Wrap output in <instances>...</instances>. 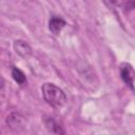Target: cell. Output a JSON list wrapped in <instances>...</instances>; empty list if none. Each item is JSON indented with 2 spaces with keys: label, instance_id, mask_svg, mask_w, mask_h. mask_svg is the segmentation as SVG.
Instances as JSON below:
<instances>
[{
  "label": "cell",
  "instance_id": "9",
  "mask_svg": "<svg viewBox=\"0 0 135 135\" xmlns=\"http://www.w3.org/2000/svg\"><path fill=\"white\" fill-rule=\"evenodd\" d=\"M128 6L131 7V8H135V0H129Z\"/></svg>",
  "mask_w": 135,
  "mask_h": 135
},
{
  "label": "cell",
  "instance_id": "2",
  "mask_svg": "<svg viewBox=\"0 0 135 135\" xmlns=\"http://www.w3.org/2000/svg\"><path fill=\"white\" fill-rule=\"evenodd\" d=\"M119 71H120V76H121L122 81L128 86L133 89V84L135 81V70L133 69V66L130 63L124 62V63L120 64Z\"/></svg>",
  "mask_w": 135,
  "mask_h": 135
},
{
  "label": "cell",
  "instance_id": "5",
  "mask_svg": "<svg viewBox=\"0 0 135 135\" xmlns=\"http://www.w3.org/2000/svg\"><path fill=\"white\" fill-rule=\"evenodd\" d=\"M43 121H44L46 130L50 133H53V134H64L65 133L63 126L56 118H54L52 116H47L43 119Z\"/></svg>",
  "mask_w": 135,
  "mask_h": 135
},
{
  "label": "cell",
  "instance_id": "8",
  "mask_svg": "<svg viewBox=\"0 0 135 135\" xmlns=\"http://www.w3.org/2000/svg\"><path fill=\"white\" fill-rule=\"evenodd\" d=\"M102 2H103V4H104L108 8H110V9H114V8L118 5L119 0H102Z\"/></svg>",
  "mask_w": 135,
  "mask_h": 135
},
{
  "label": "cell",
  "instance_id": "4",
  "mask_svg": "<svg viewBox=\"0 0 135 135\" xmlns=\"http://www.w3.org/2000/svg\"><path fill=\"white\" fill-rule=\"evenodd\" d=\"M13 47L16 54H18L23 59H27L32 55V47L24 40H15L13 43Z\"/></svg>",
  "mask_w": 135,
  "mask_h": 135
},
{
  "label": "cell",
  "instance_id": "3",
  "mask_svg": "<svg viewBox=\"0 0 135 135\" xmlns=\"http://www.w3.org/2000/svg\"><path fill=\"white\" fill-rule=\"evenodd\" d=\"M6 124L14 131H20L25 126V118L18 112H12L6 117Z\"/></svg>",
  "mask_w": 135,
  "mask_h": 135
},
{
  "label": "cell",
  "instance_id": "7",
  "mask_svg": "<svg viewBox=\"0 0 135 135\" xmlns=\"http://www.w3.org/2000/svg\"><path fill=\"white\" fill-rule=\"evenodd\" d=\"M12 76H13V79L20 85L24 84L26 82V77H25V74L18 68L14 66L12 69Z\"/></svg>",
  "mask_w": 135,
  "mask_h": 135
},
{
  "label": "cell",
  "instance_id": "1",
  "mask_svg": "<svg viewBox=\"0 0 135 135\" xmlns=\"http://www.w3.org/2000/svg\"><path fill=\"white\" fill-rule=\"evenodd\" d=\"M44 100L53 108H61L66 102V96L64 92L54 83L45 82L41 88Z\"/></svg>",
  "mask_w": 135,
  "mask_h": 135
},
{
  "label": "cell",
  "instance_id": "6",
  "mask_svg": "<svg viewBox=\"0 0 135 135\" xmlns=\"http://www.w3.org/2000/svg\"><path fill=\"white\" fill-rule=\"evenodd\" d=\"M65 24H66V22L64 19H62L61 17H58V16H53V17H51V19L49 21V28L53 34L58 35L61 32V30L65 26Z\"/></svg>",
  "mask_w": 135,
  "mask_h": 135
}]
</instances>
